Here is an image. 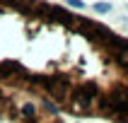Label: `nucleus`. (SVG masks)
<instances>
[{"label":"nucleus","instance_id":"1","mask_svg":"<svg viewBox=\"0 0 128 123\" xmlns=\"http://www.w3.org/2000/svg\"><path fill=\"white\" fill-rule=\"evenodd\" d=\"M0 89L85 121L128 123V36L53 2H0Z\"/></svg>","mask_w":128,"mask_h":123},{"label":"nucleus","instance_id":"2","mask_svg":"<svg viewBox=\"0 0 128 123\" xmlns=\"http://www.w3.org/2000/svg\"><path fill=\"white\" fill-rule=\"evenodd\" d=\"M0 123H63V118L46 104L0 89Z\"/></svg>","mask_w":128,"mask_h":123},{"label":"nucleus","instance_id":"3","mask_svg":"<svg viewBox=\"0 0 128 123\" xmlns=\"http://www.w3.org/2000/svg\"><path fill=\"white\" fill-rule=\"evenodd\" d=\"M94 10H97V12H109L111 5H94Z\"/></svg>","mask_w":128,"mask_h":123}]
</instances>
